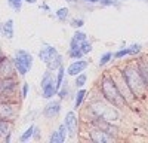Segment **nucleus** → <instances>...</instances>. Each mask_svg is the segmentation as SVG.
I'll list each match as a JSON object with an SVG mask.
<instances>
[{"mask_svg":"<svg viewBox=\"0 0 148 143\" xmlns=\"http://www.w3.org/2000/svg\"><path fill=\"white\" fill-rule=\"evenodd\" d=\"M61 112V103L59 101H51L45 107V116L46 118H53Z\"/></svg>","mask_w":148,"mask_h":143,"instance_id":"nucleus-9","label":"nucleus"},{"mask_svg":"<svg viewBox=\"0 0 148 143\" xmlns=\"http://www.w3.org/2000/svg\"><path fill=\"white\" fill-rule=\"evenodd\" d=\"M84 54H83V51L80 49V46H77V48H70V57L71 58H82Z\"/></svg>","mask_w":148,"mask_h":143,"instance_id":"nucleus-16","label":"nucleus"},{"mask_svg":"<svg viewBox=\"0 0 148 143\" xmlns=\"http://www.w3.org/2000/svg\"><path fill=\"white\" fill-rule=\"evenodd\" d=\"M138 69H139V73L145 82V85L148 88V60L147 58H142L138 61Z\"/></svg>","mask_w":148,"mask_h":143,"instance_id":"nucleus-12","label":"nucleus"},{"mask_svg":"<svg viewBox=\"0 0 148 143\" xmlns=\"http://www.w3.org/2000/svg\"><path fill=\"white\" fill-rule=\"evenodd\" d=\"M27 94H28V83H24V87H22V97H27Z\"/></svg>","mask_w":148,"mask_h":143,"instance_id":"nucleus-27","label":"nucleus"},{"mask_svg":"<svg viewBox=\"0 0 148 143\" xmlns=\"http://www.w3.org/2000/svg\"><path fill=\"white\" fill-rule=\"evenodd\" d=\"M84 95H86V91L84 90H80L79 92H77V97H76V101H74V107H80V104H82V101H83V99H84Z\"/></svg>","mask_w":148,"mask_h":143,"instance_id":"nucleus-19","label":"nucleus"},{"mask_svg":"<svg viewBox=\"0 0 148 143\" xmlns=\"http://www.w3.org/2000/svg\"><path fill=\"white\" fill-rule=\"evenodd\" d=\"M86 81H88V78H86L84 73L77 75V78H76V87H83L84 83H86Z\"/></svg>","mask_w":148,"mask_h":143,"instance_id":"nucleus-23","label":"nucleus"},{"mask_svg":"<svg viewBox=\"0 0 148 143\" xmlns=\"http://www.w3.org/2000/svg\"><path fill=\"white\" fill-rule=\"evenodd\" d=\"M68 15H70V10H68L67 8H61V9H58V12H56V17H58V19H61V21H65V19L68 18Z\"/></svg>","mask_w":148,"mask_h":143,"instance_id":"nucleus-17","label":"nucleus"},{"mask_svg":"<svg viewBox=\"0 0 148 143\" xmlns=\"http://www.w3.org/2000/svg\"><path fill=\"white\" fill-rule=\"evenodd\" d=\"M25 2H28V3H36L37 0H25Z\"/></svg>","mask_w":148,"mask_h":143,"instance_id":"nucleus-29","label":"nucleus"},{"mask_svg":"<svg viewBox=\"0 0 148 143\" xmlns=\"http://www.w3.org/2000/svg\"><path fill=\"white\" fill-rule=\"evenodd\" d=\"M86 2H90V3H96V2H102V0H86Z\"/></svg>","mask_w":148,"mask_h":143,"instance_id":"nucleus-28","label":"nucleus"},{"mask_svg":"<svg viewBox=\"0 0 148 143\" xmlns=\"http://www.w3.org/2000/svg\"><path fill=\"white\" fill-rule=\"evenodd\" d=\"M2 30H3V34L6 36L8 39H12V37H14V21L8 19V21L3 24Z\"/></svg>","mask_w":148,"mask_h":143,"instance_id":"nucleus-14","label":"nucleus"},{"mask_svg":"<svg viewBox=\"0 0 148 143\" xmlns=\"http://www.w3.org/2000/svg\"><path fill=\"white\" fill-rule=\"evenodd\" d=\"M34 131H36V128L31 125L27 131H25V133H24L22 136H21V142H27L28 139H31V136H33V133H34Z\"/></svg>","mask_w":148,"mask_h":143,"instance_id":"nucleus-21","label":"nucleus"},{"mask_svg":"<svg viewBox=\"0 0 148 143\" xmlns=\"http://www.w3.org/2000/svg\"><path fill=\"white\" fill-rule=\"evenodd\" d=\"M64 66H59L58 67V76H56V81H55V85H56V91L62 87V83H64Z\"/></svg>","mask_w":148,"mask_h":143,"instance_id":"nucleus-15","label":"nucleus"},{"mask_svg":"<svg viewBox=\"0 0 148 143\" xmlns=\"http://www.w3.org/2000/svg\"><path fill=\"white\" fill-rule=\"evenodd\" d=\"M111 58H113V54H111V52H105V54L101 57V60H99V66H105Z\"/></svg>","mask_w":148,"mask_h":143,"instance_id":"nucleus-24","label":"nucleus"},{"mask_svg":"<svg viewBox=\"0 0 148 143\" xmlns=\"http://www.w3.org/2000/svg\"><path fill=\"white\" fill-rule=\"evenodd\" d=\"M121 75L123 78L126 79L127 85L130 88V91L133 92L135 97H144V95L148 92V88L145 85V82L139 73V69H138V64L136 66H126L125 69L121 70Z\"/></svg>","mask_w":148,"mask_h":143,"instance_id":"nucleus-1","label":"nucleus"},{"mask_svg":"<svg viewBox=\"0 0 148 143\" xmlns=\"http://www.w3.org/2000/svg\"><path fill=\"white\" fill-rule=\"evenodd\" d=\"M101 92H102V95L105 97V100L110 101L111 104L116 106V107H123V106L126 104L125 97H123V94L120 92L116 81L111 78V76H107L105 75L101 79Z\"/></svg>","mask_w":148,"mask_h":143,"instance_id":"nucleus-2","label":"nucleus"},{"mask_svg":"<svg viewBox=\"0 0 148 143\" xmlns=\"http://www.w3.org/2000/svg\"><path fill=\"white\" fill-rule=\"evenodd\" d=\"M67 131L68 130H67L65 124H61L58 131H55V133L51 136V143H62L67 137Z\"/></svg>","mask_w":148,"mask_h":143,"instance_id":"nucleus-10","label":"nucleus"},{"mask_svg":"<svg viewBox=\"0 0 148 143\" xmlns=\"http://www.w3.org/2000/svg\"><path fill=\"white\" fill-rule=\"evenodd\" d=\"M64 124H65V127L68 130L70 136L71 137L76 136V133H77V116H76V113H74V112H68L67 116H65V122Z\"/></svg>","mask_w":148,"mask_h":143,"instance_id":"nucleus-8","label":"nucleus"},{"mask_svg":"<svg viewBox=\"0 0 148 143\" xmlns=\"http://www.w3.org/2000/svg\"><path fill=\"white\" fill-rule=\"evenodd\" d=\"M58 55H59V54H58V51L55 49V48H53V46H47V45H46L43 49L39 52L40 60H42L43 63H46V64H51Z\"/></svg>","mask_w":148,"mask_h":143,"instance_id":"nucleus-5","label":"nucleus"},{"mask_svg":"<svg viewBox=\"0 0 148 143\" xmlns=\"http://www.w3.org/2000/svg\"><path fill=\"white\" fill-rule=\"evenodd\" d=\"M42 90H43V97L46 99H51L52 95H55L58 91H56V85L53 82V78L51 75V70L46 72L43 79H42Z\"/></svg>","mask_w":148,"mask_h":143,"instance_id":"nucleus-4","label":"nucleus"},{"mask_svg":"<svg viewBox=\"0 0 148 143\" xmlns=\"http://www.w3.org/2000/svg\"><path fill=\"white\" fill-rule=\"evenodd\" d=\"M21 3H22V0H9V6L14 9L15 12L21 10Z\"/></svg>","mask_w":148,"mask_h":143,"instance_id":"nucleus-22","label":"nucleus"},{"mask_svg":"<svg viewBox=\"0 0 148 143\" xmlns=\"http://www.w3.org/2000/svg\"><path fill=\"white\" fill-rule=\"evenodd\" d=\"M90 140H93L96 143H107V142L113 140V136L105 133V131L101 130V128H95V130L90 131Z\"/></svg>","mask_w":148,"mask_h":143,"instance_id":"nucleus-6","label":"nucleus"},{"mask_svg":"<svg viewBox=\"0 0 148 143\" xmlns=\"http://www.w3.org/2000/svg\"><path fill=\"white\" fill-rule=\"evenodd\" d=\"M80 49L83 51V54H89V52L92 51V43L88 42V40H83V42L80 43Z\"/></svg>","mask_w":148,"mask_h":143,"instance_id":"nucleus-20","label":"nucleus"},{"mask_svg":"<svg viewBox=\"0 0 148 143\" xmlns=\"http://www.w3.org/2000/svg\"><path fill=\"white\" fill-rule=\"evenodd\" d=\"M141 51V46L139 45H132L130 48H125V49H120L114 54L116 58H123V57H126V55H135V54H138Z\"/></svg>","mask_w":148,"mask_h":143,"instance_id":"nucleus-11","label":"nucleus"},{"mask_svg":"<svg viewBox=\"0 0 148 143\" xmlns=\"http://www.w3.org/2000/svg\"><path fill=\"white\" fill-rule=\"evenodd\" d=\"M89 66V63L88 61H83V60H77V61H74V63H71L70 66H68V69H67V73L70 75V76H77V75H80L82 72H84V69Z\"/></svg>","mask_w":148,"mask_h":143,"instance_id":"nucleus-7","label":"nucleus"},{"mask_svg":"<svg viewBox=\"0 0 148 143\" xmlns=\"http://www.w3.org/2000/svg\"><path fill=\"white\" fill-rule=\"evenodd\" d=\"M58 95H59V99H65V97H68V87H67V85L64 87V83H62V87L58 90Z\"/></svg>","mask_w":148,"mask_h":143,"instance_id":"nucleus-25","label":"nucleus"},{"mask_svg":"<svg viewBox=\"0 0 148 143\" xmlns=\"http://www.w3.org/2000/svg\"><path fill=\"white\" fill-rule=\"evenodd\" d=\"M9 133V122L6 119H0V136H5Z\"/></svg>","mask_w":148,"mask_h":143,"instance_id":"nucleus-18","label":"nucleus"},{"mask_svg":"<svg viewBox=\"0 0 148 143\" xmlns=\"http://www.w3.org/2000/svg\"><path fill=\"white\" fill-rule=\"evenodd\" d=\"M15 88V82L12 79H3L2 82H0V94H8L10 91H14Z\"/></svg>","mask_w":148,"mask_h":143,"instance_id":"nucleus-13","label":"nucleus"},{"mask_svg":"<svg viewBox=\"0 0 148 143\" xmlns=\"http://www.w3.org/2000/svg\"><path fill=\"white\" fill-rule=\"evenodd\" d=\"M71 26L73 27H82L83 26V19H73L71 21Z\"/></svg>","mask_w":148,"mask_h":143,"instance_id":"nucleus-26","label":"nucleus"},{"mask_svg":"<svg viewBox=\"0 0 148 143\" xmlns=\"http://www.w3.org/2000/svg\"><path fill=\"white\" fill-rule=\"evenodd\" d=\"M33 66V57L27 52V51H16L15 54V67L16 70L19 72V75L24 76V75H27V72L31 69Z\"/></svg>","mask_w":148,"mask_h":143,"instance_id":"nucleus-3","label":"nucleus"}]
</instances>
